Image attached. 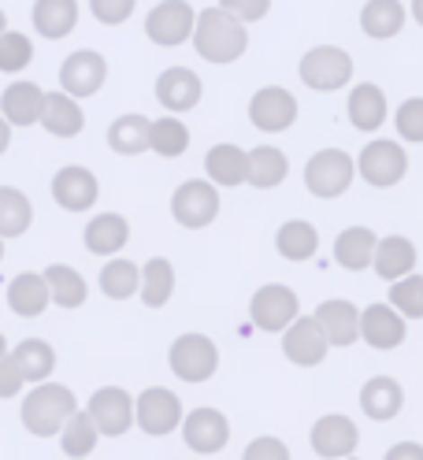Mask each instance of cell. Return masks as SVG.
<instances>
[{
    "label": "cell",
    "mask_w": 423,
    "mask_h": 460,
    "mask_svg": "<svg viewBox=\"0 0 423 460\" xmlns=\"http://www.w3.org/2000/svg\"><path fill=\"white\" fill-rule=\"evenodd\" d=\"M78 412V397L64 383H38L34 390H26L19 420L26 427V435L34 438H60V430L67 420Z\"/></svg>",
    "instance_id": "obj_2"
},
{
    "label": "cell",
    "mask_w": 423,
    "mask_h": 460,
    "mask_svg": "<svg viewBox=\"0 0 423 460\" xmlns=\"http://www.w3.org/2000/svg\"><path fill=\"white\" fill-rule=\"evenodd\" d=\"M275 252L290 264H304L320 252V230L308 219H286L275 230Z\"/></svg>",
    "instance_id": "obj_32"
},
{
    "label": "cell",
    "mask_w": 423,
    "mask_h": 460,
    "mask_svg": "<svg viewBox=\"0 0 423 460\" xmlns=\"http://www.w3.org/2000/svg\"><path fill=\"white\" fill-rule=\"evenodd\" d=\"M342 460H360V456H342Z\"/></svg>",
    "instance_id": "obj_55"
},
{
    "label": "cell",
    "mask_w": 423,
    "mask_h": 460,
    "mask_svg": "<svg viewBox=\"0 0 423 460\" xmlns=\"http://www.w3.org/2000/svg\"><path fill=\"white\" fill-rule=\"evenodd\" d=\"M137 297H141L145 308L172 305V297H175V264L167 261V256H153V261H145V268H141Z\"/></svg>",
    "instance_id": "obj_36"
},
{
    "label": "cell",
    "mask_w": 423,
    "mask_h": 460,
    "mask_svg": "<svg viewBox=\"0 0 423 460\" xmlns=\"http://www.w3.org/2000/svg\"><path fill=\"white\" fill-rule=\"evenodd\" d=\"M34 226V200L19 186H0V238H22Z\"/></svg>",
    "instance_id": "obj_38"
},
{
    "label": "cell",
    "mask_w": 423,
    "mask_h": 460,
    "mask_svg": "<svg viewBox=\"0 0 423 460\" xmlns=\"http://www.w3.org/2000/svg\"><path fill=\"white\" fill-rule=\"evenodd\" d=\"M201 97H205V82H201V75H197L193 67L175 64V67L160 71V78H156V101H160V108L167 115L193 111L197 104H201Z\"/></svg>",
    "instance_id": "obj_18"
},
{
    "label": "cell",
    "mask_w": 423,
    "mask_h": 460,
    "mask_svg": "<svg viewBox=\"0 0 423 460\" xmlns=\"http://www.w3.org/2000/svg\"><path fill=\"white\" fill-rule=\"evenodd\" d=\"M0 111L12 127H38L41 123V111H45V90L31 78H15L12 85H4L0 93Z\"/></svg>",
    "instance_id": "obj_23"
},
{
    "label": "cell",
    "mask_w": 423,
    "mask_h": 460,
    "mask_svg": "<svg viewBox=\"0 0 423 460\" xmlns=\"http://www.w3.org/2000/svg\"><path fill=\"white\" fill-rule=\"evenodd\" d=\"M82 245H86L90 256L111 261V256H119L130 245V219L123 212H97L82 230Z\"/></svg>",
    "instance_id": "obj_21"
},
{
    "label": "cell",
    "mask_w": 423,
    "mask_h": 460,
    "mask_svg": "<svg viewBox=\"0 0 423 460\" xmlns=\"http://www.w3.org/2000/svg\"><path fill=\"white\" fill-rule=\"evenodd\" d=\"M308 442H313V453L323 456V460H342V456H353L357 446H360V427L342 416V412H327L313 423L308 430Z\"/></svg>",
    "instance_id": "obj_19"
},
{
    "label": "cell",
    "mask_w": 423,
    "mask_h": 460,
    "mask_svg": "<svg viewBox=\"0 0 423 460\" xmlns=\"http://www.w3.org/2000/svg\"><path fill=\"white\" fill-rule=\"evenodd\" d=\"M405 338H409V320L390 301H375L368 308H360V341L364 345H372L379 353H390V349H398V345H405Z\"/></svg>",
    "instance_id": "obj_14"
},
{
    "label": "cell",
    "mask_w": 423,
    "mask_h": 460,
    "mask_svg": "<svg viewBox=\"0 0 423 460\" xmlns=\"http://www.w3.org/2000/svg\"><path fill=\"white\" fill-rule=\"evenodd\" d=\"M242 460H294L290 456V446L275 438V435H260V438H252L242 453Z\"/></svg>",
    "instance_id": "obj_46"
},
{
    "label": "cell",
    "mask_w": 423,
    "mask_h": 460,
    "mask_svg": "<svg viewBox=\"0 0 423 460\" xmlns=\"http://www.w3.org/2000/svg\"><path fill=\"white\" fill-rule=\"evenodd\" d=\"M290 175V156L278 146H257L249 149V182L252 190H278Z\"/></svg>",
    "instance_id": "obj_35"
},
{
    "label": "cell",
    "mask_w": 423,
    "mask_h": 460,
    "mask_svg": "<svg viewBox=\"0 0 423 460\" xmlns=\"http://www.w3.org/2000/svg\"><path fill=\"white\" fill-rule=\"evenodd\" d=\"M186 420V409H182V397L167 386H149L134 397V427L145 430L149 438H167L175 435Z\"/></svg>",
    "instance_id": "obj_7"
},
{
    "label": "cell",
    "mask_w": 423,
    "mask_h": 460,
    "mask_svg": "<svg viewBox=\"0 0 423 460\" xmlns=\"http://www.w3.org/2000/svg\"><path fill=\"white\" fill-rule=\"evenodd\" d=\"M346 115H349V123L353 130L360 134H375L390 123V101H386V90L375 82H357L349 85V97H346Z\"/></svg>",
    "instance_id": "obj_20"
},
{
    "label": "cell",
    "mask_w": 423,
    "mask_h": 460,
    "mask_svg": "<svg viewBox=\"0 0 423 460\" xmlns=\"http://www.w3.org/2000/svg\"><path fill=\"white\" fill-rule=\"evenodd\" d=\"M409 19H416V26H423V0H412L409 4Z\"/></svg>",
    "instance_id": "obj_51"
},
{
    "label": "cell",
    "mask_w": 423,
    "mask_h": 460,
    "mask_svg": "<svg viewBox=\"0 0 423 460\" xmlns=\"http://www.w3.org/2000/svg\"><path fill=\"white\" fill-rule=\"evenodd\" d=\"M383 460H423V446L419 442H398V446H390Z\"/></svg>",
    "instance_id": "obj_49"
},
{
    "label": "cell",
    "mask_w": 423,
    "mask_h": 460,
    "mask_svg": "<svg viewBox=\"0 0 423 460\" xmlns=\"http://www.w3.org/2000/svg\"><path fill=\"white\" fill-rule=\"evenodd\" d=\"M219 186H212L208 179H186L182 186H175L172 193V219L186 230H205L219 219Z\"/></svg>",
    "instance_id": "obj_9"
},
{
    "label": "cell",
    "mask_w": 423,
    "mask_h": 460,
    "mask_svg": "<svg viewBox=\"0 0 423 460\" xmlns=\"http://www.w3.org/2000/svg\"><path fill=\"white\" fill-rule=\"evenodd\" d=\"M353 71H357V64L342 45H313L297 64L301 85H308L313 93L346 90V85H353Z\"/></svg>",
    "instance_id": "obj_4"
},
{
    "label": "cell",
    "mask_w": 423,
    "mask_h": 460,
    "mask_svg": "<svg viewBox=\"0 0 423 460\" xmlns=\"http://www.w3.org/2000/svg\"><path fill=\"white\" fill-rule=\"evenodd\" d=\"M12 357L22 371V379L26 383H48L52 379V371H56V349H52V341L45 338H22L19 345H12Z\"/></svg>",
    "instance_id": "obj_37"
},
{
    "label": "cell",
    "mask_w": 423,
    "mask_h": 460,
    "mask_svg": "<svg viewBox=\"0 0 423 460\" xmlns=\"http://www.w3.org/2000/svg\"><path fill=\"white\" fill-rule=\"evenodd\" d=\"M12 353V345H8V338H4V331H0V360H4Z\"/></svg>",
    "instance_id": "obj_52"
},
{
    "label": "cell",
    "mask_w": 423,
    "mask_h": 460,
    "mask_svg": "<svg viewBox=\"0 0 423 460\" xmlns=\"http://www.w3.org/2000/svg\"><path fill=\"white\" fill-rule=\"evenodd\" d=\"M104 82H108V60L97 49H75L60 64V90L71 93L75 101L97 97Z\"/></svg>",
    "instance_id": "obj_13"
},
{
    "label": "cell",
    "mask_w": 423,
    "mask_h": 460,
    "mask_svg": "<svg viewBox=\"0 0 423 460\" xmlns=\"http://www.w3.org/2000/svg\"><path fill=\"white\" fill-rule=\"evenodd\" d=\"M48 193H52V200L64 212H75L78 216V212H90L97 200H101V179L93 175L86 164H64L52 175Z\"/></svg>",
    "instance_id": "obj_12"
},
{
    "label": "cell",
    "mask_w": 423,
    "mask_h": 460,
    "mask_svg": "<svg viewBox=\"0 0 423 460\" xmlns=\"http://www.w3.org/2000/svg\"><path fill=\"white\" fill-rule=\"evenodd\" d=\"M301 315V297L286 282H264L257 294L249 297V320L257 331L282 334Z\"/></svg>",
    "instance_id": "obj_8"
},
{
    "label": "cell",
    "mask_w": 423,
    "mask_h": 460,
    "mask_svg": "<svg viewBox=\"0 0 423 460\" xmlns=\"http://www.w3.org/2000/svg\"><path fill=\"white\" fill-rule=\"evenodd\" d=\"M45 282H48V294H52L56 308L75 312V308L86 305V297H90L86 275H82L78 268H71V264H48L45 268Z\"/></svg>",
    "instance_id": "obj_33"
},
{
    "label": "cell",
    "mask_w": 423,
    "mask_h": 460,
    "mask_svg": "<svg viewBox=\"0 0 423 460\" xmlns=\"http://www.w3.org/2000/svg\"><path fill=\"white\" fill-rule=\"evenodd\" d=\"M405 409V386L393 379V376H375L360 386V412L375 420V423H386Z\"/></svg>",
    "instance_id": "obj_29"
},
{
    "label": "cell",
    "mask_w": 423,
    "mask_h": 460,
    "mask_svg": "<svg viewBox=\"0 0 423 460\" xmlns=\"http://www.w3.org/2000/svg\"><path fill=\"white\" fill-rule=\"evenodd\" d=\"M393 308H398L405 320H423V275H409V279H398L390 282V297H386Z\"/></svg>",
    "instance_id": "obj_43"
},
{
    "label": "cell",
    "mask_w": 423,
    "mask_h": 460,
    "mask_svg": "<svg viewBox=\"0 0 423 460\" xmlns=\"http://www.w3.org/2000/svg\"><path fill=\"white\" fill-rule=\"evenodd\" d=\"M22 386H26V379H22V371H19L15 357L8 353L4 360H0V401L19 397V394H22Z\"/></svg>",
    "instance_id": "obj_48"
},
{
    "label": "cell",
    "mask_w": 423,
    "mask_h": 460,
    "mask_svg": "<svg viewBox=\"0 0 423 460\" xmlns=\"http://www.w3.org/2000/svg\"><path fill=\"white\" fill-rule=\"evenodd\" d=\"M297 115H301V104L286 85H260L249 97V123L260 134H286L297 123Z\"/></svg>",
    "instance_id": "obj_11"
},
{
    "label": "cell",
    "mask_w": 423,
    "mask_h": 460,
    "mask_svg": "<svg viewBox=\"0 0 423 460\" xmlns=\"http://www.w3.org/2000/svg\"><path fill=\"white\" fill-rule=\"evenodd\" d=\"M179 430H182V442L193 453H201V456H216V453L227 449V442H231V420L223 416L219 409H208V405L186 412Z\"/></svg>",
    "instance_id": "obj_16"
},
{
    "label": "cell",
    "mask_w": 423,
    "mask_h": 460,
    "mask_svg": "<svg viewBox=\"0 0 423 460\" xmlns=\"http://www.w3.org/2000/svg\"><path fill=\"white\" fill-rule=\"evenodd\" d=\"M167 367L175 371V379L182 383H208L216 371H219V345L201 334V331H186L172 341L167 349Z\"/></svg>",
    "instance_id": "obj_6"
},
{
    "label": "cell",
    "mask_w": 423,
    "mask_h": 460,
    "mask_svg": "<svg viewBox=\"0 0 423 460\" xmlns=\"http://www.w3.org/2000/svg\"><path fill=\"white\" fill-rule=\"evenodd\" d=\"M4 297H8V308L19 315V320H38V315H45L48 305H52L45 271H19L8 282V294Z\"/></svg>",
    "instance_id": "obj_27"
},
{
    "label": "cell",
    "mask_w": 423,
    "mask_h": 460,
    "mask_svg": "<svg viewBox=\"0 0 423 460\" xmlns=\"http://www.w3.org/2000/svg\"><path fill=\"white\" fill-rule=\"evenodd\" d=\"M34 64V41L19 34V31H4L0 34V75H19Z\"/></svg>",
    "instance_id": "obj_42"
},
{
    "label": "cell",
    "mask_w": 423,
    "mask_h": 460,
    "mask_svg": "<svg viewBox=\"0 0 423 460\" xmlns=\"http://www.w3.org/2000/svg\"><path fill=\"white\" fill-rule=\"evenodd\" d=\"M390 119L398 127V141H405V146H423V97H405Z\"/></svg>",
    "instance_id": "obj_44"
},
{
    "label": "cell",
    "mask_w": 423,
    "mask_h": 460,
    "mask_svg": "<svg viewBox=\"0 0 423 460\" xmlns=\"http://www.w3.org/2000/svg\"><path fill=\"white\" fill-rule=\"evenodd\" d=\"M86 412L93 416L101 438H123L134 427V394L123 386H101L93 390Z\"/></svg>",
    "instance_id": "obj_15"
},
{
    "label": "cell",
    "mask_w": 423,
    "mask_h": 460,
    "mask_svg": "<svg viewBox=\"0 0 423 460\" xmlns=\"http://www.w3.org/2000/svg\"><path fill=\"white\" fill-rule=\"evenodd\" d=\"M405 22H409V8L401 0H368V4L360 8V31L372 41L398 38L405 31Z\"/></svg>",
    "instance_id": "obj_31"
},
{
    "label": "cell",
    "mask_w": 423,
    "mask_h": 460,
    "mask_svg": "<svg viewBox=\"0 0 423 460\" xmlns=\"http://www.w3.org/2000/svg\"><path fill=\"white\" fill-rule=\"evenodd\" d=\"M409 175V149L398 137H375L357 153V179L372 190H393Z\"/></svg>",
    "instance_id": "obj_5"
},
{
    "label": "cell",
    "mask_w": 423,
    "mask_h": 460,
    "mask_svg": "<svg viewBox=\"0 0 423 460\" xmlns=\"http://www.w3.org/2000/svg\"><path fill=\"white\" fill-rule=\"evenodd\" d=\"M197 31V8L189 0H160L145 15V38L160 49H179L193 41Z\"/></svg>",
    "instance_id": "obj_10"
},
{
    "label": "cell",
    "mask_w": 423,
    "mask_h": 460,
    "mask_svg": "<svg viewBox=\"0 0 423 460\" xmlns=\"http://www.w3.org/2000/svg\"><path fill=\"white\" fill-rule=\"evenodd\" d=\"M189 127L179 119V115H160V119L149 123V153L163 156V160H179L189 149Z\"/></svg>",
    "instance_id": "obj_40"
},
{
    "label": "cell",
    "mask_w": 423,
    "mask_h": 460,
    "mask_svg": "<svg viewBox=\"0 0 423 460\" xmlns=\"http://www.w3.org/2000/svg\"><path fill=\"white\" fill-rule=\"evenodd\" d=\"M205 179L219 190H238L249 182V153L234 141H219L205 153Z\"/></svg>",
    "instance_id": "obj_24"
},
{
    "label": "cell",
    "mask_w": 423,
    "mask_h": 460,
    "mask_svg": "<svg viewBox=\"0 0 423 460\" xmlns=\"http://www.w3.org/2000/svg\"><path fill=\"white\" fill-rule=\"evenodd\" d=\"M8 31V15H4V8H0V34Z\"/></svg>",
    "instance_id": "obj_53"
},
{
    "label": "cell",
    "mask_w": 423,
    "mask_h": 460,
    "mask_svg": "<svg viewBox=\"0 0 423 460\" xmlns=\"http://www.w3.org/2000/svg\"><path fill=\"white\" fill-rule=\"evenodd\" d=\"M0 264H4V238H0Z\"/></svg>",
    "instance_id": "obj_54"
},
{
    "label": "cell",
    "mask_w": 423,
    "mask_h": 460,
    "mask_svg": "<svg viewBox=\"0 0 423 460\" xmlns=\"http://www.w3.org/2000/svg\"><path fill=\"white\" fill-rule=\"evenodd\" d=\"M304 190L320 197V200H338L346 197L349 186L357 182V156H349L346 149L338 146H327V149H316L313 156L304 160Z\"/></svg>",
    "instance_id": "obj_3"
},
{
    "label": "cell",
    "mask_w": 423,
    "mask_h": 460,
    "mask_svg": "<svg viewBox=\"0 0 423 460\" xmlns=\"http://www.w3.org/2000/svg\"><path fill=\"white\" fill-rule=\"evenodd\" d=\"M193 49L205 64L227 67L238 64L242 56L249 52V26L238 22L234 15H227L219 4L197 12V31H193Z\"/></svg>",
    "instance_id": "obj_1"
},
{
    "label": "cell",
    "mask_w": 423,
    "mask_h": 460,
    "mask_svg": "<svg viewBox=\"0 0 423 460\" xmlns=\"http://www.w3.org/2000/svg\"><path fill=\"white\" fill-rule=\"evenodd\" d=\"M219 8L227 12V15H234L238 22L252 26V22L268 19V12H271V0H219Z\"/></svg>",
    "instance_id": "obj_47"
},
{
    "label": "cell",
    "mask_w": 423,
    "mask_h": 460,
    "mask_svg": "<svg viewBox=\"0 0 423 460\" xmlns=\"http://www.w3.org/2000/svg\"><path fill=\"white\" fill-rule=\"evenodd\" d=\"M313 315H316V323L323 327L330 349H349V345L360 341V308H357L353 301L330 297V301H323Z\"/></svg>",
    "instance_id": "obj_22"
},
{
    "label": "cell",
    "mask_w": 423,
    "mask_h": 460,
    "mask_svg": "<svg viewBox=\"0 0 423 460\" xmlns=\"http://www.w3.org/2000/svg\"><path fill=\"white\" fill-rule=\"evenodd\" d=\"M101 294L108 301H130L141 290V264L127 261V256H111V261L101 268Z\"/></svg>",
    "instance_id": "obj_39"
},
{
    "label": "cell",
    "mask_w": 423,
    "mask_h": 460,
    "mask_svg": "<svg viewBox=\"0 0 423 460\" xmlns=\"http://www.w3.org/2000/svg\"><path fill=\"white\" fill-rule=\"evenodd\" d=\"M45 134L52 137H78L82 130H86V111H82V101H75L71 93L64 90H52L45 93V111H41V123H38Z\"/></svg>",
    "instance_id": "obj_26"
},
{
    "label": "cell",
    "mask_w": 423,
    "mask_h": 460,
    "mask_svg": "<svg viewBox=\"0 0 423 460\" xmlns=\"http://www.w3.org/2000/svg\"><path fill=\"white\" fill-rule=\"evenodd\" d=\"M149 123L145 115L137 111H127V115H116L108 127V149L116 156H141L149 153Z\"/></svg>",
    "instance_id": "obj_34"
},
{
    "label": "cell",
    "mask_w": 423,
    "mask_h": 460,
    "mask_svg": "<svg viewBox=\"0 0 423 460\" xmlns=\"http://www.w3.org/2000/svg\"><path fill=\"white\" fill-rule=\"evenodd\" d=\"M12 130H15V127L4 119V111H0V156H4V153L12 149Z\"/></svg>",
    "instance_id": "obj_50"
},
{
    "label": "cell",
    "mask_w": 423,
    "mask_h": 460,
    "mask_svg": "<svg viewBox=\"0 0 423 460\" xmlns=\"http://www.w3.org/2000/svg\"><path fill=\"white\" fill-rule=\"evenodd\" d=\"M282 353L297 367H320L330 353V341L323 327L316 323V315H297V320L282 331Z\"/></svg>",
    "instance_id": "obj_17"
},
{
    "label": "cell",
    "mask_w": 423,
    "mask_h": 460,
    "mask_svg": "<svg viewBox=\"0 0 423 460\" xmlns=\"http://www.w3.org/2000/svg\"><path fill=\"white\" fill-rule=\"evenodd\" d=\"M97 442H101V430H97V423H93V416L86 409H78L67 420V427L60 430V449L71 460H86L97 449Z\"/></svg>",
    "instance_id": "obj_41"
},
{
    "label": "cell",
    "mask_w": 423,
    "mask_h": 460,
    "mask_svg": "<svg viewBox=\"0 0 423 460\" xmlns=\"http://www.w3.org/2000/svg\"><path fill=\"white\" fill-rule=\"evenodd\" d=\"M78 19H82V8L78 0H34V12H31V22L34 31L45 38V41H64L78 31Z\"/></svg>",
    "instance_id": "obj_28"
},
{
    "label": "cell",
    "mask_w": 423,
    "mask_h": 460,
    "mask_svg": "<svg viewBox=\"0 0 423 460\" xmlns=\"http://www.w3.org/2000/svg\"><path fill=\"white\" fill-rule=\"evenodd\" d=\"M416 264H419V249H416L412 238H405V234H386V238H379L372 271H375L383 282H398V279L416 275Z\"/></svg>",
    "instance_id": "obj_25"
},
{
    "label": "cell",
    "mask_w": 423,
    "mask_h": 460,
    "mask_svg": "<svg viewBox=\"0 0 423 460\" xmlns=\"http://www.w3.org/2000/svg\"><path fill=\"white\" fill-rule=\"evenodd\" d=\"M375 245H379L375 230L353 223L334 238V264L346 268V271H368L375 261Z\"/></svg>",
    "instance_id": "obj_30"
},
{
    "label": "cell",
    "mask_w": 423,
    "mask_h": 460,
    "mask_svg": "<svg viewBox=\"0 0 423 460\" xmlns=\"http://www.w3.org/2000/svg\"><path fill=\"white\" fill-rule=\"evenodd\" d=\"M137 12V0H90V15L101 26H123Z\"/></svg>",
    "instance_id": "obj_45"
}]
</instances>
